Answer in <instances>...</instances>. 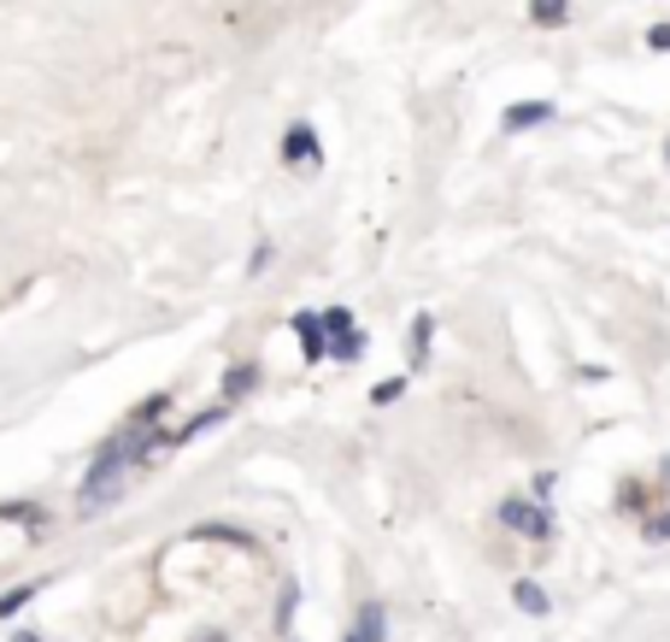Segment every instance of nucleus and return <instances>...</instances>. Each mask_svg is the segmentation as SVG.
I'll use <instances>...</instances> for the list:
<instances>
[{
  "mask_svg": "<svg viewBox=\"0 0 670 642\" xmlns=\"http://www.w3.org/2000/svg\"><path fill=\"white\" fill-rule=\"evenodd\" d=\"M359 353H365V330H348V336H336L330 360H359Z\"/></svg>",
  "mask_w": 670,
  "mask_h": 642,
  "instance_id": "13",
  "label": "nucleus"
},
{
  "mask_svg": "<svg viewBox=\"0 0 670 642\" xmlns=\"http://www.w3.org/2000/svg\"><path fill=\"white\" fill-rule=\"evenodd\" d=\"M383 619H388L383 601H365V607H359V636H365V642H383V636H388Z\"/></svg>",
  "mask_w": 670,
  "mask_h": 642,
  "instance_id": "12",
  "label": "nucleus"
},
{
  "mask_svg": "<svg viewBox=\"0 0 670 642\" xmlns=\"http://www.w3.org/2000/svg\"><path fill=\"white\" fill-rule=\"evenodd\" d=\"M295 336H300L306 366H318V360H330V353H336V336L323 330V313H312V307H300V313H295Z\"/></svg>",
  "mask_w": 670,
  "mask_h": 642,
  "instance_id": "2",
  "label": "nucleus"
},
{
  "mask_svg": "<svg viewBox=\"0 0 670 642\" xmlns=\"http://www.w3.org/2000/svg\"><path fill=\"white\" fill-rule=\"evenodd\" d=\"M647 47H652V54H670V24H652L647 30Z\"/></svg>",
  "mask_w": 670,
  "mask_h": 642,
  "instance_id": "20",
  "label": "nucleus"
},
{
  "mask_svg": "<svg viewBox=\"0 0 670 642\" xmlns=\"http://www.w3.org/2000/svg\"><path fill=\"white\" fill-rule=\"evenodd\" d=\"M553 471H536V478H529V496H536V501H553Z\"/></svg>",
  "mask_w": 670,
  "mask_h": 642,
  "instance_id": "19",
  "label": "nucleus"
},
{
  "mask_svg": "<svg viewBox=\"0 0 670 642\" xmlns=\"http://www.w3.org/2000/svg\"><path fill=\"white\" fill-rule=\"evenodd\" d=\"M42 584H47V578H30V584H19V589H7V596H0V619L24 613V607H30V601L42 596Z\"/></svg>",
  "mask_w": 670,
  "mask_h": 642,
  "instance_id": "11",
  "label": "nucleus"
},
{
  "mask_svg": "<svg viewBox=\"0 0 670 642\" xmlns=\"http://www.w3.org/2000/svg\"><path fill=\"white\" fill-rule=\"evenodd\" d=\"M501 525L529 536V543H547V536H553V513H547V501H536V496H506L501 501Z\"/></svg>",
  "mask_w": 670,
  "mask_h": 642,
  "instance_id": "1",
  "label": "nucleus"
},
{
  "mask_svg": "<svg viewBox=\"0 0 670 642\" xmlns=\"http://www.w3.org/2000/svg\"><path fill=\"white\" fill-rule=\"evenodd\" d=\"M253 383H260V366H230V371H223V401H242L248 390H253Z\"/></svg>",
  "mask_w": 670,
  "mask_h": 642,
  "instance_id": "10",
  "label": "nucleus"
},
{
  "mask_svg": "<svg viewBox=\"0 0 670 642\" xmlns=\"http://www.w3.org/2000/svg\"><path fill=\"white\" fill-rule=\"evenodd\" d=\"M512 601H518V613H529V619H547V613H553V601H547V589H541L536 578H518V584H512Z\"/></svg>",
  "mask_w": 670,
  "mask_h": 642,
  "instance_id": "7",
  "label": "nucleus"
},
{
  "mask_svg": "<svg viewBox=\"0 0 670 642\" xmlns=\"http://www.w3.org/2000/svg\"><path fill=\"white\" fill-rule=\"evenodd\" d=\"M641 531H647V543H670V513H652Z\"/></svg>",
  "mask_w": 670,
  "mask_h": 642,
  "instance_id": "18",
  "label": "nucleus"
},
{
  "mask_svg": "<svg viewBox=\"0 0 670 642\" xmlns=\"http://www.w3.org/2000/svg\"><path fill=\"white\" fill-rule=\"evenodd\" d=\"M188 536H200V543H218V536H223V543H242V548H253V536H248V531H235V525H223V519H200V525L188 531Z\"/></svg>",
  "mask_w": 670,
  "mask_h": 642,
  "instance_id": "9",
  "label": "nucleus"
},
{
  "mask_svg": "<svg viewBox=\"0 0 670 642\" xmlns=\"http://www.w3.org/2000/svg\"><path fill=\"white\" fill-rule=\"evenodd\" d=\"M0 519H7V525H24L30 536H42L54 525V513H47L42 501H0Z\"/></svg>",
  "mask_w": 670,
  "mask_h": 642,
  "instance_id": "5",
  "label": "nucleus"
},
{
  "mask_svg": "<svg viewBox=\"0 0 670 642\" xmlns=\"http://www.w3.org/2000/svg\"><path fill=\"white\" fill-rule=\"evenodd\" d=\"M536 124H553V100H518V107H506V118H501L506 137H524V130H536Z\"/></svg>",
  "mask_w": 670,
  "mask_h": 642,
  "instance_id": "4",
  "label": "nucleus"
},
{
  "mask_svg": "<svg viewBox=\"0 0 670 642\" xmlns=\"http://www.w3.org/2000/svg\"><path fill=\"white\" fill-rule=\"evenodd\" d=\"M323 330H330V336H348V330H353V313H348V307H323Z\"/></svg>",
  "mask_w": 670,
  "mask_h": 642,
  "instance_id": "15",
  "label": "nucleus"
},
{
  "mask_svg": "<svg viewBox=\"0 0 670 642\" xmlns=\"http://www.w3.org/2000/svg\"><path fill=\"white\" fill-rule=\"evenodd\" d=\"M271 260H277V248H271V242H260V248L248 253V278H260V272H265Z\"/></svg>",
  "mask_w": 670,
  "mask_h": 642,
  "instance_id": "17",
  "label": "nucleus"
},
{
  "mask_svg": "<svg viewBox=\"0 0 670 642\" xmlns=\"http://www.w3.org/2000/svg\"><path fill=\"white\" fill-rule=\"evenodd\" d=\"M12 642H42V636H36V631H19V636H12Z\"/></svg>",
  "mask_w": 670,
  "mask_h": 642,
  "instance_id": "21",
  "label": "nucleus"
},
{
  "mask_svg": "<svg viewBox=\"0 0 670 642\" xmlns=\"http://www.w3.org/2000/svg\"><path fill=\"white\" fill-rule=\"evenodd\" d=\"M529 24H541V30L571 24V0H529Z\"/></svg>",
  "mask_w": 670,
  "mask_h": 642,
  "instance_id": "8",
  "label": "nucleus"
},
{
  "mask_svg": "<svg viewBox=\"0 0 670 642\" xmlns=\"http://www.w3.org/2000/svg\"><path fill=\"white\" fill-rule=\"evenodd\" d=\"M318 154H323V142H318L312 124H288V130H283V165L306 172V165H318Z\"/></svg>",
  "mask_w": 670,
  "mask_h": 642,
  "instance_id": "3",
  "label": "nucleus"
},
{
  "mask_svg": "<svg viewBox=\"0 0 670 642\" xmlns=\"http://www.w3.org/2000/svg\"><path fill=\"white\" fill-rule=\"evenodd\" d=\"M165 407H171V395H165V390H160V395H147V401H142V407H135V413H130V418H142V425H153V418H160V413H165Z\"/></svg>",
  "mask_w": 670,
  "mask_h": 642,
  "instance_id": "16",
  "label": "nucleus"
},
{
  "mask_svg": "<svg viewBox=\"0 0 670 642\" xmlns=\"http://www.w3.org/2000/svg\"><path fill=\"white\" fill-rule=\"evenodd\" d=\"M400 395H406V378H383V383L371 390V401H376V407H394Z\"/></svg>",
  "mask_w": 670,
  "mask_h": 642,
  "instance_id": "14",
  "label": "nucleus"
},
{
  "mask_svg": "<svg viewBox=\"0 0 670 642\" xmlns=\"http://www.w3.org/2000/svg\"><path fill=\"white\" fill-rule=\"evenodd\" d=\"M200 642H230V636H223V631H206V636H200Z\"/></svg>",
  "mask_w": 670,
  "mask_h": 642,
  "instance_id": "22",
  "label": "nucleus"
},
{
  "mask_svg": "<svg viewBox=\"0 0 670 642\" xmlns=\"http://www.w3.org/2000/svg\"><path fill=\"white\" fill-rule=\"evenodd\" d=\"M429 336H436V313H418V318H411V336H406V360H411V371H424V366H429Z\"/></svg>",
  "mask_w": 670,
  "mask_h": 642,
  "instance_id": "6",
  "label": "nucleus"
},
{
  "mask_svg": "<svg viewBox=\"0 0 670 642\" xmlns=\"http://www.w3.org/2000/svg\"><path fill=\"white\" fill-rule=\"evenodd\" d=\"M664 160H670V148H664Z\"/></svg>",
  "mask_w": 670,
  "mask_h": 642,
  "instance_id": "23",
  "label": "nucleus"
}]
</instances>
